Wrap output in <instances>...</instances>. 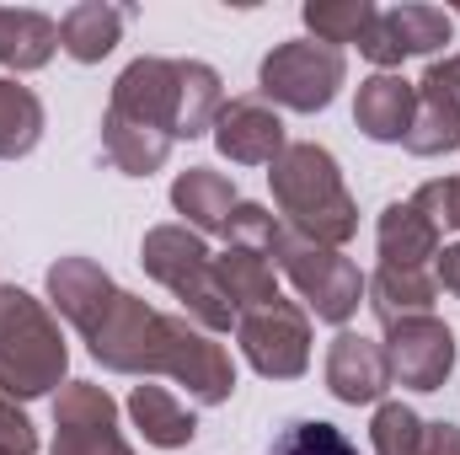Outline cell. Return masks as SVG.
Here are the masks:
<instances>
[{
	"label": "cell",
	"instance_id": "6da1fadb",
	"mask_svg": "<svg viewBox=\"0 0 460 455\" xmlns=\"http://www.w3.org/2000/svg\"><path fill=\"white\" fill-rule=\"evenodd\" d=\"M86 348L113 375H134V380L166 375V380L188 386V397L199 407H220L235 397V364H230L226 343L204 333L199 322H188L182 311L177 317L155 311L145 295H128V290H118L108 311L92 322Z\"/></svg>",
	"mask_w": 460,
	"mask_h": 455
},
{
	"label": "cell",
	"instance_id": "7a4b0ae2",
	"mask_svg": "<svg viewBox=\"0 0 460 455\" xmlns=\"http://www.w3.org/2000/svg\"><path fill=\"white\" fill-rule=\"evenodd\" d=\"M268 183H273V204H279L284 230H295L316 246H338V252L358 236V204H353L343 166L327 145L295 139L268 166Z\"/></svg>",
	"mask_w": 460,
	"mask_h": 455
},
{
	"label": "cell",
	"instance_id": "3957f363",
	"mask_svg": "<svg viewBox=\"0 0 460 455\" xmlns=\"http://www.w3.org/2000/svg\"><path fill=\"white\" fill-rule=\"evenodd\" d=\"M70 375V343L59 317L22 284H0V391L11 402L54 397Z\"/></svg>",
	"mask_w": 460,
	"mask_h": 455
},
{
	"label": "cell",
	"instance_id": "277c9868",
	"mask_svg": "<svg viewBox=\"0 0 460 455\" xmlns=\"http://www.w3.org/2000/svg\"><path fill=\"white\" fill-rule=\"evenodd\" d=\"M139 263L145 273L172 290L182 300V317L199 322L204 333H235V311H230L226 290H220V273H215V252L199 230L188 226H150L139 241Z\"/></svg>",
	"mask_w": 460,
	"mask_h": 455
},
{
	"label": "cell",
	"instance_id": "5b68a950",
	"mask_svg": "<svg viewBox=\"0 0 460 455\" xmlns=\"http://www.w3.org/2000/svg\"><path fill=\"white\" fill-rule=\"evenodd\" d=\"M273 268L295 284L305 317H316V322H327L338 333L358 317V306H364V273H358V263L348 252H338V246H316V241L284 230L279 246H273Z\"/></svg>",
	"mask_w": 460,
	"mask_h": 455
},
{
	"label": "cell",
	"instance_id": "8992f818",
	"mask_svg": "<svg viewBox=\"0 0 460 455\" xmlns=\"http://www.w3.org/2000/svg\"><path fill=\"white\" fill-rule=\"evenodd\" d=\"M343 81H348L343 49L316 43V38L273 43L268 59L257 65V92H262V103H268V108H284V113H327L332 97L343 92Z\"/></svg>",
	"mask_w": 460,
	"mask_h": 455
},
{
	"label": "cell",
	"instance_id": "52a82bcc",
	"mask_svg": "<svg viewBox=\"0 0 460 455\" xmlns=\"http://www.w3.org/2000/svg\"><path fill=\"white\" fill-rule=\"evenodd\" d=\"M235 343L262 380H300L311 370V317L295 300H273L235 317Z\"/></svg>",
	"mask_w": 460,
	"mask_h": 455
},
{
	"label": "cell",
	"instance_id": "ba28073f",
	"mask_svg": "<svg viewBox=\"0 0 460 455\" xmlns=\"http://www.w3.org/2000/svg\"><path fill=\"white\" fill-rule=\"evenodd\" d=\"M108 113L128 118L139 129H155L177 145L182 139V59H161V54L128 59L123 76L113 81Z\"/></svg>",
	"mask_w": 460,
	"mask_h": 455
},
{
	"label": "cell",
	"instance_id": "9c48e42d",
	"mask_svg": "<svg viewBox=\"0 0 460 455\" xmlns=\"http://www.w3.org/2000/svg\"><path fill=\"white\" fill-rule=\"evenodd\" d=\"M49 455H134L118 424V402L97 380H65L54 391V445Z\"/></svg>",
	"mask_w": 460,
	"mask_h": 455
},
{
	"label": "cell",
	"instance_id": "30bf717a",
	"mask_svg": "<svg viewBox=\"0 0 460 455\" xmlns=\"http://www.w3.org/2000/svg\"><path fill=\"white\" fill-rule=\"evenodd\" d=\"M385 364H391V386H407V391H445V380L456 375V333L450 322L439 317H402V322H385Z\"/></svg>",
	"mask_w": 460,
	"mask_h": 455
},
{
	"label": "cell",
	"instance_id": "8fae6325",
	"mask_svg": "<svg viewBox=\"0 0 460 455\" xmlns=\"http://www.w3.org/2000/svg\"><path fill=\"white\" fill-rule=\"evenodd\" d=\"M456 38V22L445 5H423V0H407V5H391L375 16L369 38L358 43V54L375 65V70H396L402 59H439V49Z\"/></svg>",
	"mask_w": 460,
	"mask_h": 455
},
{
	"label": "cell",
	"instance_id": "7c38bea8",
	"mask_svg": "<svg viewBox=\"0 0 460 455\" xmlns=\"http://www.w3.org/2000/svg\"><path fill=\"white\" fill-rule=\"evenodd\" d=\"M412 86H418V113H412V129L402 145L423 161L460 150V54L429 59L423 81H412Z\"/></svg>",
	"mask_w": 460,
	"mask_h": 455
},
{
	"label": "cell",
	"instance_id": "4fadbf2b",
	"mask_svg": "<svg viewBox=\"0 0 460 455\" xmlns=\"http://www.w3.org/2000/svg\"><path fill=\"white\" fill-rule=\"evenodd\" d=\"M215 150L235 161V166H273L289 150L284 118L279 108H268L262 97H226V108L215 118Z\"/></svg>",
	"mask_w": 460,
	"mask_h": 455
},
{
	"label": "cell",
	"instance_id": "5bb4252c",
	"mask_svg": "<svg viewBox=\"0 0 460 455\" xmlns=\"http://www.w3.org/2000/svg\"><path fill=\"white\" fill-rule=\"evenodd\" d=\"M327 391L343 402V407H375L385 402V386H391V364H385V348L364 333H338L332 348H327Z\"/></svg>",
	"mask_w": 460,
	"mask_h": 455
},
{
	"label": "cell",
	"instance_id": "9a60e30c",
	"mask_svg": "<svg viewBox=\"0 0 460 455\" xmlns=\"http://www.w3.org/2000/svg\"><path fill=\"white\" fill-rule=\"evenodd\" d=\"M113 295H118V284L108 279V268H102L97 257L70 252V257H59V263L49 268V306H54L81 338L92 333V322L108 311Z\"/></svg>",
	"mask_w": 460,
	"mask_h": 455
},
{
	"label": "cell",
	"instance_id": "2e32d148",
	"mask_svg": "<svg viewBox=\"0 0 460 455\" xmlns=\"http://www.w3.org/2000/svg\"><path fill=\"white\" fill-rule=\"evenodd\" d=\"M412 113H418V86L396 70H375L358 81V97H353V123L364 139L375 145H402L407 129H412Z\"/></svg>",
	"mask_w": 460,
	"mask_h": 455
},
{
	"label": "cell",
	"instance_id": "e0dca14e",
	"mask_svg": "<svg viewBox=\"0 0 460 455\" xmlns=\"http://www.w3.org/2000/svg\"><path fill=\"white\" fill-rule=\"evenodd\" d=\"M375 246H380V263H391V268H429L445 252V230L434 226L412 199H396V204L380 210Z\"/></svg>",
	"mask_w": 460,
	"mask_h": 455
},
{
	"label": "cell",
	"instance_id": "ac0fdd59",
	"mask_svg": "<svg viewBox=\"0 0 460 455\" xmlns=\"http://www.w3.org/2000/svg\"><path fill=\"white\" fill-rule=\"evenodd\" d=\"M235 204H241V199H235L230 177L215 172V166H188V172H177V183H172V210L182 215V226L199 230V236H226Z\"/></svg>",
	"mask_w": 460,
	"mask_h": 455
},
{
	"label": "cell",
	"instance_id": "d6986e66",
	"mask_svg": "<svg viewBox=\"0 0 460 455\" xmlns=\"http://www.w3.org/2000/svg\"><path fill=\"white\" fill-rule=\"evenodd\" d=\"M434 300H439V284L429 268H391L380 263L369 279H364V306L385 322H402V317H434Z\"/></svg>",
	"mask_w": 460,
	"mask_h": 455
},
{
	"label": "cell",
	"instance_id": "ffe728a7",
	"mask_svg": "<svg viewBox=\"0 0 460 455\" xmlns=\"http://www.w3.org/2000/svg\"><path fill=\"white\" fill-rule=\"evenodd\" d=\"M128 418H134V429L145 434V445H155V451H182V445L199 440L193 407H182L166 386H150V380H139V386L128 391Z\"/></svg>",
	"mask_w": 460,
	"mask_h": 455
},
{
	"label": "cell",
	"instance_id": "44dd1931",
	"mask_svg": "<svg viewBox=\"0 0 460 455\" xmlns=\"http://www.w3.org/2000/svg\"><path fill=\"white\" fill-rule=\"evenodd\" d=\"M59 49V22L32 5H0V65L11 76L43 70Z\"/></svg>",
	"mask_w": 460,
	"mask_h": 455
},
{
	"label": "cell",
	"instance_id": "7402d4cb",
	"mask_svg": "<svg viewBox=\"0 0 460 455\" xmlns=\"http://www.w3.org/2000/svg\"><path fill=\"white\" fill-rule=\"evenodd\" d=\"M123 22L128 11L108 5V0H81L59 16V49L75 59V65H102L123 38Z\"/></svg>",
	"mask_w": 460,
	"mask_h": 455
},
{
	"label": "cell",
	"instance_id": "603a6c76",
	"mask_svg": "<svg viewBox=\"0 0 460 455\" xmlns=\"http://www.w3.org/2000/svg\"><path fill=\"white\" fill-rule=\"evenodd\" d=\"M215 273H220V290H226V300H230L235 317L279 300V273H273V263L257 257V252H246V246L215 252Z\"/></svg>",
	"mask_w": 460,
	"mask_h": 455
},
{
	"label": "cell",
	"instance_id": "cb8c5ba5",
	"mask_svg": "<svg viewBox=\"0 0 460 455\" xmlns=\"http://www.w3.org/2000/svg\"><path fill=\"white\" fill-rule=\"evenodd\" d=\"M102 156H108V166H118L123 177H150V172L166 166L172 139L155 134V129H139V123H128V118L102 113Z\"/></svg>",
	"mask_w": 460,
	"mask_h": 455
},
{
	"label": "cell",
	"instance_id": "d4e9b609",
	"mask_svg": "<svg viewBox=\"0 0 460 455\" xmlns=\"http://www.w3.org/2000/svg\"><path fill=\"white\" fill-rule=\"evenodd\" d=\"M43 139V103L16 76H0V161L32 156Z\"/></svg>",
	"mask_w": 460,
	"mask_h": 455
},
{
	"label": "cell",
	"instance_id": "484cf974",
	"mask_svg": "<svg viewBox=\"0 0 460 455\" xmlns=\"http://www.w3.org/2000/svg\"><path fill=\"white\" fill-rule=\"evenodd\" d=\"M300 16H305V27H311L316 43L343 49V43H364L369 38V27H375L380 11L369 0H305Z\"/></svg>",
	"mask_w": 460,
	"mask_h": 455
},
{
	"label": "cell",
	"instance_id": "4316f807",
	"mask_svg": "<svg viewBox=\"0 0 460 455\" xmlns=\"http://www.w3.org/2000/svg\"><path fill=\"white\" fill-rule=\"evenodd\" d=\"M268 455H358V445L327 418H289L268 440Z\"/></svg>",
	"mask_w": 460,
	"mask_h": 455
},
{
	"label": "cell",
	"instance_id": "83f0119b",
	"mask_svg": "<svg viewBox=\"0 0 460 455\" xmlns=\"http://www.w3.org/2000/svg\"><path fill=\"white\" fill-rule=\"evenodd\" d=\"M369 445H375V455H418V445H423V418L407 402H375Z\"/></svg>",
	"mask_w": 460,
	"mask_h": 455
},
{
	"label": "cell",
	"instance_id": "f1b7e54d",
	"mask_svg": "<svg viewBox=\"0 0 460 455\" xmlns=\"http://www.w3.org/2000/svg\"><path fill=\"white\" fill-rule=\"evenodd\" d=\"M279 236H284V220L268 210V204H235V215H230V230H226V246H246V252H257V257H268L273 263V246H279Z\"/></svg>",
	"mask_w": 460,
	"mask_h": 455
},
{
	"label": "cell",
	"instance_id": "f546056e",
	"mask_svg": "<svg viewBox=\"0 0 460 455\" xmlns=\"http://www.w3.org/2000/svg\"><path fill=\"white\" fill-rule=\"evenodd\" d=\"M412 204L434 220L439 230H460V177H434L412 193Z\"/></svg>",
	"mask_w": 460,
	"mask_h": 455
},
{
	"label": "cell",
	"instance_id": "4dcf8cb0",
	"mask_svg": "<svg viewBox=\"0 0 460 455\" xmlns=\"http://www.w3.org/2000/svg\"><path fill=\"white\" fill-rule=\"evenodd\" d=\"M0 455H38V429L22 413V402H11L0 391Z\"/></svg>",
	"mask_w": 460,
	"mask_h": 455
},
{
	"label": "cell",
	"instance_id": "1f68e13d",
	"mask_svg": "<svg viewBox=\"0 0 460 455\" xmlns=\"http://www.w3.org/2000/svg\"><path fill=\"white\" fill-rule=\"evenodd\" d=\"M418 455H460V424H450V418H423V445H418Z\"/></svg>",
	"mask_w": 460,
	"mask_h": 455
},
{
	"label": "cell",
	"instance_id": "d6a6232c",
	"mask_svg": "<svg viewBox=\"0 0 460 455\" xmlns=\"http://www.w3.org/2000/svg\"><path fill=\"white\" fill-rule=\"evenodd\" d=\"M434 284H439L445 295H456V300H460V241H456V246H445V252L434 257Z\"/></svg>",
	"mask_w": 460,
	"mask_h": 455
}]
</instances>
